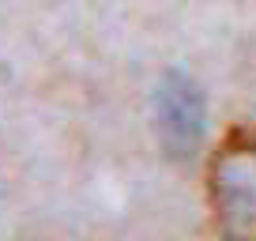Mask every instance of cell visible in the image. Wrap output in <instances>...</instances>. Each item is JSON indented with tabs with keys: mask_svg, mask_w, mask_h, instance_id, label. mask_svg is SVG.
Masks as SVG:
<instances>
[{
	"mask_svg": "<svg viewBox=\"0 0 256 241\" xmlns=\"http://www.w3.org/2000/svg\"><path fill=\"white\" fill-rule=\"evenodd\" d=\"M208 208L222 241H256V120H238L218 136L204 170Z\"/></svg>",
	"mask_w": 256,
	"mask_h": 241,
	"instance_id": "obj_1",
	"label": "cell"
},
{
	"mask_svg": "<svg viewBox=\"0 0 256 241\" xmlns=\"http://www.w3.org/2000/svg\"><path fill=\"white\" fill-rule=\"evenodd\" d=\"M158 136L174 154H188L204 128V98L188 76H170L158 87Z\"/></svg>",
	"mask_w": 256,
	"mask_h": 241,
	"instance_id": "obj_2",
	"label": "cell"
}]
</instances>
